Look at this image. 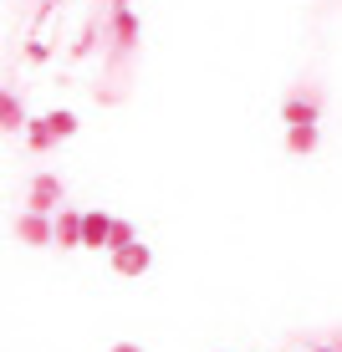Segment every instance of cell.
<instances>
[{
	"label": "cell",
	"instance_id": "cell-4",
	"mask_svg": "<svg viewBox=\"0 0 342 352\" xmlns=\"http://www.w3.org/2000/svg\"><path fill=\"white\" fill-rule=\"evenodd\" d=\"M82 245H92V250H107V245H113V214H103V210H87V214H82Z\"/></svg>",
	"mask_w": 342,
	"mask_h": 352
},
{
	"label": "cell",
	"instance_id": "cell-13",
	"mask_svg": "<svg viewBox=\"0 0 342 352\" xmlns=\"http://www.w3.org/2000/svg\"><path fill=\"white\" fill-rule=\"evenodd\" d=\"M107 352H143V347H138V342H113Z\"/></svg>",
	"mask_w": 342,
	"mask_h": 352
},
{
	"label": "cell",
	"instance_id": "cell-7",
	"mask_svg": "<svg viewBox=\"0 0 342 352\" xmlns=\"http://www.w3.org/2000/svg\"><path fill=\"white\" fill-rule=\"evenodd\" d=\"M317 143H322V128H317V123H297V128H286V148H291V153H301V159H307V153H317Z\"/></svg>",
	"mask_w": 342,
	"mask_h": 352
},
{
	"label": "cell",
	"instance_id": "cell-9",
	"mask_svg": "<svg viewBox=\"0 0 342 352\" xmlns=\"http://www.w3.org/2000/svg\"><path fill=\"white\" fill-rule=\"evenodd\" d=\"M113 36H118V46L138 41V16H133L128 6H113Z\"/></svg>",
	"mask_w": 342,
	"mask_h": 352
},
{
	"label": "cell",
	"instance_id": "cell-1",
	"mask_svg": "<svg viewBox=\"0 0 342 352\" xmlns=\"http://www.w3.org/2000/svg\"><path fill=\"white\" fill-rule=\"evenodd\" d=\"M16 240H26V245H56V214H41V210L16 214Z\"/></svg>",
	"mask_w": 342,
	"mask_h": 352
},
{
	"label": "cell",
	"instance_id": "cell-10",
	"mask_svg": "<svg viewBox=\"0 0 342 352\" xmlns=\"http://www.w3.org/2000/svg\"><path fill=\"white\" fill-rule=\"evenodd\" d=\"M26 143H31L36 153H46V148H52V143H56V133H52V118H36V123L26 128Z\"/></svg>",
	"mask_w": 342,
	"mask_h": 352
},
{
	"label": "cell",
	"instance_id": "cell-11",
	"mask_svg": "<svg viewBox=\"0 0 342 352\" xmlns=\"http://www.w3.org/2000/svg\"><path fill=\"white\" fill-rule=\"evenodd\" d=\"M46 118H52V133H56V143L77 133V113H67V107H56V113H46Z\"/></svg>",
	"mask_w": 342,
	"mask_h": 352
},
{
	"label": "cell",
	"instance_id": "cell-14",
	"mask_svg": "<svg viewBox=\"0 0 342 352\" xmlns=\"http://www.w3.org/2000/svg\"><path fill=\"white\" fill-rule=\"evenodd\" d=\"M312 352H342V347H332V342H322V347H312Z\"/></svg>",
	"mask_w": 342,
	"mask_h": 352
},
{
	"label": "cell",
	"instance_id": "cell-2",
	"mask_svg": "<svg viewBox=\"0 0 342 352\" xmlns=\"http://www.w3.org/2000/svg\"><path fill=\"white\" fill-rule=\"evenodd\" d=\"M56 204H62V179H56V174H36L31 179V194H26V210L56 214Z\"/></svg>",
	"mask_w": 342,
	"mask_h": 352
},
{
	"label": "cell",
	"instance_id": "cell-5",
	"mask_svg": "<svg viewBox=\"0 0 342 352\" xmlns=\"http://www.w3.org/2000/svg\"><path fill=\"white\" fill-rule=\"evenodd\" d=\"M149 265H153V256H149V245H138V240H133V245H123V250H113V271L128 276V281H133V276H143Z\"/></svg>",
	"mask_w": 342,
	"mask_h": 352
},
{
	"label": "cell",
	"instance_id": "cell-15",
	"mask_svg": "<svg viewBox=\"0 0 342 352\" xmlns=\"http://www.w3.org/2000/svg\"><path fill=\"white\" fill-rule=\"evenodd\" d=\"M113 6H128V0H113Z\"/></svg>",
	"mask_w": 342,
	"mask_h": 352
},
{
	"label": "cell",
	"instance_id": "cell-8",
	"mask_svg": "<svg viewBox=\"0 0 342 352\" xmlns=\"http://www.w3.org/2000/svg\"><path fill=\"white\" fill-rule=\"evenodd\" d=\"M0 128H6V133L31 128V123H26V107H21V97H16V92H6V97H0Z\"/></svg>",
	"mask_w": 342,
	"mask_h": 352
},
{
	"label": "cell",
	"instance_id": "cell-12",
	"mask_svg": "<svg viewBox=\"0 0 342 352\" xmlns=\"http://www.w3.org/2000/svg\"><path fill=\"white\" fill-rule=\"evenodd\" d=\"M133 240H138V235H133V225L128 220H113V245H107V250H123V245H133Z\"/></svg>",
	"mask_w": 342,
	"mask_h": 352
},
{
	"label": "cell",
	"instance_id": "cell-3",
	"mask_svg": "<svg viewBox=\"0 0 342 352\" xmlns=\"http://www.w3.org/2000/svg\"><path fill=\"white\" fill-rule=\"evenodd\" d=\"M317 113H322V97H317V92H291L286 102H281V123H286V128L317 123Z\"/></svg>",
	"mask_w": 342,
	"mask_h": 352
},
{
	"label": "cell",
	"instance_id": "cell-6",
	"mask_svg": "<svg viewBox=\"0 0 342 352\" xmlns=\"http://www.w3.org/2000/svg\"><path fill=\"white\" fill-rule=\"evenodd\" d=\"M77 245H82V214L56 210V250H77Z\"/></svg>",
	"mask_w": 342,
	"mask_h": 352
}]
</instances>
